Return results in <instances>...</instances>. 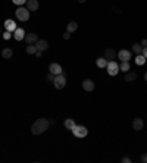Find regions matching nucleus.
<instances>
[{"label": "nucleus", "mask_w": 147, "mask_h": 163, "mask_svg": "<svg viewBox=\"0 0 147 163\" xmlns=\"http://www.w3.org/2000/svg\"><path fill=\"white\" fill-rule=\"evenodd\" d=\"M10 37H12L10 31H5V33H3V38L5 40H10Z\"/></svg>", "instance_id": "obj_26"}, {"label": "nucleus", "mask_w": 147, "mask_h": 163, "mask_svg": "<svg viewBox=\"0 0 147 163\" xmlns=\"http://www.w3.org/2000/svg\"><path fill=\"white\" fill-rule=\"evenodd\" d=\"M106 71H108V74L110 75V77H116L118 74H119V63L115 62V60H109L108 65H106Z\"/></svg>", "instance_id": "obj_4"}, {"label": "nucleus", "mask_w": 147, "mask_h": 163, "mask_svg": "<svg viewBox=\"0 0 147 163\" xmlns=\"http://www.w3.org/2000/svg\"><path fill=\"white\" fill-rule=\"evenodd\" d=\"M119 60L121 62H129V59H131V52L129 50H119V53L116 54Z\"/></svg>", "instance_id": "obj_6"}, {"label": "nucleus", "mask_w": 147, "mask_h": 163, "mask_svg": "<svg viewBox=\"0 0 147 163\" xmlns=\"http://www.w3.org/2000/svg\"><path fill=\"white\" fill-rule=\"evenodd\" d=\"M122 163H131V159H129V157H124L122 159Z\"/></svg>", "instance_id": "obj_31"}, {"label": "nucleus", "mask_w": 147, "mask_h": 163, "mask_svg": "<svg viewBox=\"0 0 147 163\" xmlns=\"http://www.w3.org/2000/svg\"><path fill=\"white\" fill-rule=\"evenodd\" d=\"M144 79H146V82H147V72L144 74Z\"/></svg>", "instance_id": "obj_34"}, {"label": "nucleus", "mask_w": 147, "mask_h": 163, "mask_svg": "<svg viewBox=\"0 0 147 163\" xmlns=\"http://www.w3.org/2000/svg\"><path fill=\"white\" fill-rule=\"evenodd\" d=\"M12 3H13V5H16V6H22V5H25V3H27V0H12Z\"/></svg>", "instance_id": "obj_25"}, {"label": "nucleus", "mask_w": 147, "mask_h": 163, "mask_svg": "<svg viewBox=\"0 0 147 163\" xmlns=\"http://www.w3.org/2000/svg\"><path fill=\"white\" fill-rule=\"evenodd\" d=\"M71 131H72L74 137H77V138H85L88 135V130L83 125H75Z\"/></svg>", "instance_id": "obj_2"}, {"label": "nucleus", "mask_w": 147, "mask_h": 163, "mask_svg": "<svg viewBox=\"0 0 147 163\" xmlns=\"http://www.w3.org/2000/svg\"><path fill=\"white\" fill-rule=\"evenodd\" d=\"M0 35H2V28H0Z\"/></svg>", "instance_id": "obj_36"}, {"label": "nucleus", "mask_w": 147, "mask_h": 163, "mask_svg": "<svg viewBox=\"0 0 147 163\" xmlns=\"http://www.w3.org/2000/svg\"><path fill=\"white\" fill-rule=\"evenodd\" d=\"M75 125H77V124H75V122H74V119H71V118L65 120V128H66V130H69V131L72 130Z\"/></svg>", "instance_id": "obj_20"}, {"label": "nucleus", "mask_w": 147, "mask_h": 163, "mask_svg": "<svg viewBox=\"0 0 147 163\" xmlns=\"http://www.w3.org/2000/svg\"><path fill=\"white\" fill-rule=\"evenodd\" d=\"M47 81H52V82L54 81V75H53V74H52V72H50L49 75H47Z\"/></svg>", "instance_id": "obj_27"}, {"label": "nucleus", "mask_w": 147, "mask_h": 163, "mask_svg": "<svg viewBox=\"0 0 147 163\" xmlns=\"http://www.w3.org/2000/svg\"><path fill=\"white\" fill-rule=\"evenodd\" d=\"M141 162H143V163H147V153H144V154L141 156Z\"/></svg>", "instance_id": "obj_28"}, {"label": "nucleus", "mask_w": 147, "mask_h": 163, "mask_svg": "<svg viewBox=\"0 0 147 163\" xmlns=\"http://www.w3.org/2000/svg\"><path fill=\"white\" fill-rule=\"evenodd\" d=\"M132 52L135 53V54H141L143 52V47H141V44H132Z\"/></svg>", "instance_id": "obj_22"}, {"label": "nucleus", "mask_w": 147, "mask_h": 163, "mask_svg": "<svg viewBox=\"0 0 147 163\" xmlns=\"http://www.w3.org/2000/svg\"><path fill=\"white\" fill-rule=\"evenodd\" d=\"M143 126H144V120L141 118H135V119L132 120V128L135 131H141Z\"/></svg>", "instance_id": "obj_12"}, {"label": "nucleus", "mask_w": 147, "mask_h": 163, "mask_svg": "<svg viewBox=\"0 0 147 163\" xmlns=\"http://www.w3.org/2000/svg\"><path fill=\"white\" fill-rule=\"evenodd\" d=\"M141 54L144 56V58L147 59V47H143V52H141Z\"/></svg>", "instance_id": "obj_30"}, {"label": "nucleus", "mask_w": 147, "mask_h": 163, "mask_svg": "<svg viewBox=\"0 0 147 163\" xmlns=\"http://www.w3.org/2000/svg\"><path fill=\"white\" fill-rule=\"evenodd\" d=\"M5 28H6V31H10V33H13L15 29H16V24H15V21L6 19V21H5Z\"/></svg>", "instance_id": "obj_15"}, {"label": "nucleus", "mask_w": 147, "mask_h": 163, "mask_svg": "<svg viewBox=\"0 0 147 163\" xmlns=\"http://www.w3.org/2000/svg\"><path fill=\"white\" fill-rule=\"evenodd\" d=\"M129 62H121V65H119V69H121V71L122 72H128L129 71Z\"/></svg>", "instance_id": "obj_23"}, {"label": "nucleus", "mask_w": 147, "mask_h": 163, "mask_svg": "<svg viewBox=\"0 0 147 163\" xmlns=\"http://www.w3.org/2000/svg\"><path fill=\"white\" fill-rule=\"evenodd\" d=\"M15 15H16L18 21H21V22H27V21L29 19V10L27 9V8H22V6H19V8L16 9Z\"/></svg>", "instance_id": "obj_3"}, {"label": "nucleus", "mask_w": 147, "mask_h": 163, "mask_svg": "<svg viewBox=\"0 0 147 163\" xmlns=\"http://www.w3.org/2000/svg\"><path fill=\"white\" fill-rule=\"evenodd\" d=\"M103 58L106 59V60H115V58H116V52L113 50V48H106L104 50V56Z\"/></svg>", "instance_id": "obj_11"}, {"label": "nucleus", "mask_w": 147, "mask_h": 163, "mask_svg": "<svg viewBox=\"0 0 147 163\" xmlns=\"http://www.w3.org/2000/svg\"><path fill=\"white\" fill-rule=\"evenodd\" d=\"M49 126H50V122L46 118H38L31 126V132L34 135H41L43 132H46L49 130Z\"/></svg>", "instance_id": "obj_1"}, {"label": "nucleus", "mask_w": 147, "mask_h": 163, "mask_svg": "<svg viewBox=\"0 0 147 163\" xmlns=\"http://www.w3.org/2000/svg\"><path fill=\"white\" fill-rule=\"evenodd\" d=\"M140 44H141V47H147V40L144 38V40H143V41H141V43H140Z\"/></svg>", "instance_id": "obj_32"}, {"label": "nucleus", "mask_w": 147, "mask_h": 163, "mask_svg": "<svg viewBox=\"0 0 147 163\" xmlns=\"http://www.w3.org/2000/svg\"><path fill=\"white\" fill-rule=\"evenodd\" d=\"M63 38H65V40H69V38H71V33H68V31H66V33L63 34Z\"/></svg>", "instance_id": "obj_29"}, {"label": "nucleus", "mask_w": 147, "mask_h": 163, "mask_svg": "<svg viewBox=\"0 0 147 163\" xmlns=\"http://www.w3.org/2000/svg\"><path fill=\"white\" fill-rule=\"evenodd\" d=\"M41 53H43V52H40V50H37V53H35V56H37V58H40V56H41Z\"/></svg>", "instance_id": "obj_33"}, {"label": "nucleus", "mask_w": 147, "mask_h": 163, "mask_svg": "<svg viewBox=\"0 0 147 163\" xmlns=\"http://www.w3.org/2000/svg\"><path fill=\"white\" fill-rule=\"evenodd\" d=\"M25 50H27L28 54H35V53H37V46H35V44H28Z\"/></svg>", "instance_id": "obj_19"}, {"label": "nucleus", "mask_w": 147, "mask_h": 163, "mask_svg": "<svg viewBox=\"0 0 147 163\" xmlns=\"http://www.w3.org/2000/svg\"><path fill=\"white\" fill-rule=\"evenodd\" d=\"M78 2H79V3H84V2H85V0H78Z\"/></svg>", "instance_id": "obj_35"}, {"label": "nucleus", "mask_w": 147, "mask_h": 163, "mask_svg": "<svg viewBox=\"0 0 147 163\" xmlns=\"http://www.w3.org/2000/svg\"><path fill=\"white\" fill-rule=\"evenodd\" d=\"M53 84H54V87H56L58 90H62V88H65V85H66V77H65L63 74L56 75V77H54Z\"/></svg>", "instance_id": "obj_5"}, {"label": "nucleus", "mask_w": 147, "mask_h": 163, "mask_svg": "<svg viewBox=\"0 0 147 163\" xmlns=\"http://www.w3.org/2000/svg\"><path fill=\"white\" fill-rule=\"evenodd\" d=\"M25 41H27V44H35L37 41H38V35L35 33H28L27 35H25Z\"/></svg>", "instance_id": "obj_9"}, {"label": "nucleus", "mask_w": 147, "mask_h": 163, "mask_svg": "<svg viewBox=\"0 0 147 163\" xmlns=\"http://www.w3.org/2000/svg\"><path fill=\"white\" fill-rule=\"evenodd\" d=\"M83 88L85 91H93L94 90V82L91 79H84L83 81Z\"/></svg>", "instance_id": "obj_14"}, {"label": "nucleus", "mask_w": 147, "mask_h": 163, "mask_svg": "<svg viewBox=\"0 0 147 163\" xmlns=\"http://www.w3.org/2000/svg\"><path fill=\"white\" fill-rule=\"evenodd\" d=\"M35 46H37V50H40V52H46V50L49 48V43H47L46 40H38V41L35 43Z\"/></svg>", "instance_id": "obj_13"}, {"label": "nucleus", "mask_w": 147, "mask_h": 163, "mask_svg": "<svg viewBox=\"0 0 147 163\" xmlns=\"http://www.w3.org/2000/svg\"><path fill=\"white\" fill-rule=\"evenodd\" d=\"M77 29H78V24H77L75 21H71V22L66 25V31H68V33H75Z\"/></svg>", "instance_id": "obj_17"}, {"label": "nucleus", "mask_w": 147, "mask_h": 163, "mask_svg": "<svg viewBox=\"0 0 147 163\" xmlns=\"http://www.w3.org/2000/svg\"><path fill=\"white\" fill-rule=\"evenodd\" d=\"M27 9L29 10V12H34V10L38 9V0H27Z\"/></svg>", "instance_id": "obj_10"}, {"label": "nucleus", "mask_w": 147, "mask_h": 163, "mask_svg": "<svg viewBox=\"0 0 147 163\" xmlns=\"http://www.w3.org/2000/svg\"><path fill=\"white\" fill-rule=\"evenodd\" d=\"M137 79V74L135 72H125V81L127 82H132V81H135Z\"/></svg>", "instance_id": "obj_16"}, {"label": "nucleus", "mask_w": 147, "mask_h": 163, "mask_svg": "<svg viewBox=\"0 0 147 163\" xmlns=\"http://www.w3.org/2000/svg\"><path fill=\"white\" fill-rule=\"evenodd\" d=\"M49 71L53 74L54 77H56V75H60V74H63V69H62V66H60L59 63H50Z\"/></svg>", "instance_id": "obj_7"}, {"label": "nucleus", "mask_w": 147, "mask_h": 163, "mask_svg": "<svg viewBox=\"0 0 147 163\" xmlns=\"http://www.w3.org/2000/svg\"><path fill=\"white\" fill-rule=\"evenodd\" d=\"M25 35H27V34H25L24 28H16L13 31V38L16 40V41H22V40L25 38Z\"/></svg>", "instance_id": "obj_8"}, {"label": "nucleus", "mask_w": 147, "mask_h": 163, "mask_svg": "<svg viewBox=\"0 0 147 163\" xmlns=\"http://www.w3.org/2000/svg\"><path fill=\"white\" fill-rule=\"evenodd\" d=\"M96 65H97L99 68H106V65H108V60L104 58H100V59H97L96 60Z\"/></svg>", "instance_id": "obj_21"}, {"label": "nucleus", "mask_w": 147, "mask_h": 163, "mask_svg": "<svg viewBox=\"0 0 147 163\" xmlns=\"http://www.w3.org/2000/svg\"><path fill=\"white\" fill-rule=\"evenodd\" d=\"M12 54H13V52H12V48L10 47H6V48L2 50V56H3L5 59H10L12 58Z\"/></svg>", "instance_id": "obj_18"}, {"label": "nucleus", "mask_w": 147, "mask_h": 163, "mask_svg": "<svg viewBox=\"0 0 147 163\" xmlns=\"http://www.w3.org/2000/svg\"><path fill=\"white\" fill-rule=\"evenodd\" d=\"M135 63H137V65H144V63H146V58H144L143 54H137V58H135Z\"/></svg>", "instance_id": "obj_24"}]
</instances>
